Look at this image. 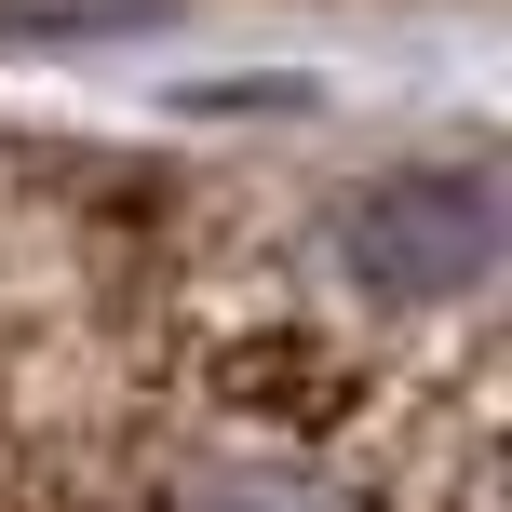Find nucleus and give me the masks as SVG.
Listing matches in <instances>:
<instances>
[{
    "label": "nucleus",
    "mask_w": 512,
    "mask_h": 512,
    "mask_svg": "<svg viewBox=\"0 0 512 512\" xmlns=\"http://www.w3.org/2000/svg\"><path fill=\"white\" fill-rule=\"evenodd\" d=\"M337 256L378 297H472L499 270V189L472 162H391L337 203Z\"/></svg>",
    "instance_id": "f257e3e1"
},
{
    "label": "nucleus",
    "mask_w": 512,
    "mask_h": 512,
    "mask_svg": "<svg viewBox=\"0 0 512 512\" xmlns=\"http://www.w3.org/2000/svg\"><path fill=\"white\" fill-rule=\"evenodd\" d=\"M176 512H337L324 472H270V459H230V472H203Z\"/></svg>",
    "instance_id": "f03ea898"
}]
</instances>
